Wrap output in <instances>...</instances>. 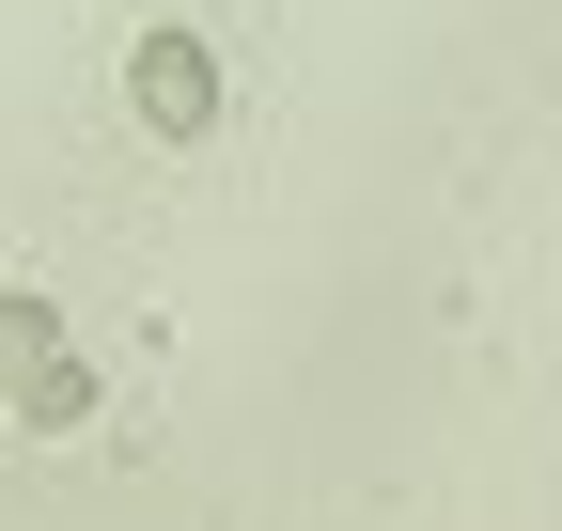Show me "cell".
Segmentation results:
<instances>
[{"mask_svg": "<svg viewBox=\"0 0 562 531\" xmlns=\"http://www.w3.org/2000/svg\"><path fill=\"white\" fill-rule=\"evenodd\" d=\"M125 79H140V125H172V142L220 110V63H203L188 32H140V63H125Z\"/></svg>", "mask_w": 562, "mask_h": 531, "instance_id": "cell-2", "label": "cell"}, {"mask_svg": "<svg viewBox=\"0 0 562 531\" xmlns=\"http://www.w3.org/2000/svg\"><path fill=\"white\" fill-rule=\"evenodd\" d=\"M0 391H16L32 422H79V407H94V375L63 360V328H47V297H0Z\"/></svg>", "mask_w": 562, "mask_h": 531, "instance_id": "cell-1", "label": "cell"}]
</instances>
